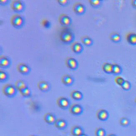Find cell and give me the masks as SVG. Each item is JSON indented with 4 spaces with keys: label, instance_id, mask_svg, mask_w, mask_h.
<instances>
[{
    "label": "cell",
    "instance_id": "1",
    "mask_svg": "<svg viewBox=\"0 0 136 136\" xmlns=\"http://www.w3.org/2000/svg\"><path fill=\"white\" fill-rule=\"evenodd\" d=\"M60 38L63 43L66 44H72L75 39L74 34L68 29H63L60 32Z\"/></svg>",
    "mask_w": 136,
    "mask_h": 136
},
{
    "label": "cell",
    "instance_id": "2",
    "mask_svg": "<svg viewBox=\"0 0 136 136\" xmlns=\"http://www.w3.org/2000/svg\"><path fill=\"white\" fill-rule=\"evenodd\" d=\"M11 24L15 28L20 29L24 25L25 19L23 16L16 13L11 16L10 19Z\"/></svg>",
    "mask_w": 136,
    "mask_h": 136
},
{
    "label": "cell",
    "instance_id": "3",
    "mask_svg": "<svg viewBox=\"0 0 136 136\" xmlns=\"http://www.w3.org/2000/svg\"><path fill=\"white\" fill-rule=\"evenodd\" d=\"M2 91L5 96L9 98H13L16 95L18 90L15 85L7 83L3 86Z\"/></svg>",
    "mask_w": 136,
    "mask_h": 136
},
{
    "label": "cell",
    "instance_id": "4",
    "mask_svg": "<svg viewBox=\"0 0 136 136\" xmlns=\"http://www.w3.org/2000/svg\"><path fill=\"white\" fill-rule=\"evenodd\" d=\"M10 7L16 13L23 12L25 9L24 2L21 0H13L10 3Z\"/></svg>",
    "mask_w": 136,
    "mask_h": 136
},
{
    "label": "cell",
    "instance_id": "5",
    "mask_svg": "<svg viewBox=\"0 0 136 136\" xmlns=\"http://www.w3.org/2000/svg\"><path fill=\"white\" fill-rule=\"evenodd\" d=\"M57 106L62 109L66 110L69 109L71 106V103L69 99L65 97H60L56 101Z\"/></svg>",
    "mask_w": 136,
    "mask_h": 136
},
{
    "label": "cell",
    "instance_id": "6",
    "mask_svg": "<svg viewBox=\"0 0 136 136\" xmlns=\"http://www.w3.org/2000/svg\"><path fill=\"white\" fill-rule=\"evenodd\" d=\"M72 9L74 12L78 15H82L86 12V7L83 4L80 2H75L73 4Z\"/></svg>",
    "mask_w": 136,
    "mask_h": 136
},
{
    "label": "cell",
    "instance_id": "7",
    "mask_svg": "<svg viewBox=\"0 0 136 136\" xmlns=\"http://www.w3.org/2000/svg\"><path fill=\"white\" fill-rule=\"evenodd\" d=\"M65 64L68 68L72 70H75L78 67V62L72 57L68 56L65 60Z\"/></svg>",
    "mask_w": 136,
    "mask_h": 136
},
{
    "label": "cell",
    "instance_id": "8",
    "mask_svg": "<svg viewBox=\"0 0 136 136\" xmlns=\"http://www.w3.org/2000/svg\"><path fill=\"white\" fill-rule=\"evenodd\" d=\"M16 69L19 73L23 75H28L31 71V69L30 66L25 63H18L16 66Z\"/></svg>",
    "mask_w": 136,
    "mask_h": 136
},
{
    "label": "cell",
    "instance_id": "9",
    "mask_svg": "<svg viewBox=\"0 0 136 136\" xmlns=\"http://www.w3.org/2000/svg\"><path fill=\"white\" fill-rule=\"evenodd\" d=\"M58 21L60 24L65 27L71 25L72 22L71 18L65 13H62L58 17Z\"/></svg>",
    "mask_w": 136,
    "mask_h": 136
},
{
    "label": "cell",
    "instance_id": "10",
    "mask_svg": "<svg viewBox=\"0 0 136 136\" xmlns=\"http://www.w3.org/2000/svg\"><path fill=\"white\" fill-rule=\"evenodd\" d=\"M69 110L70 113L75 116L80 115L83 112V107L78 104H74L71 105Z\"/></svg>",
    "mask_w": 136,
    "mask_h": 136
},
{
    "label": "cell",
    "instance_id": "11",
    "mask_svg": "<svg viewBox=\"0 0 136 136\" xmlns=\"http://www.w3.org/2000/svg\"><path fill=\"white\" fill-rule=\"evenodd\" d=\"M37 87L42 92L47 93L50 90V84L46 81L41 80L38 82Z\"/></svg>",
    "mask_w": 136,
    "mask_h": 136
},
{
    "label": "cell",
    "instance_id": "12",
    "mask_svg": "<svg viewBox=\"0 0 136 136\" xmlns=\"http://www.w3.org/2000/svg\"><path fill=\"white\" fill-rule=\"evenodd\" d=\"M61 81L63 85L66 86H72L74 82V77L70 75L65 74L63 75L61 78Z\"/></svg>",
    "mask_w": 136,
    "mask_h": 136
},
{
    "label": "cell",
    "instance_id": "13",
    "mask_svg": "<svg viewBox=\"0 0 136 136\" xmlns=\"http://www.w3.org/2000/svg\"><path fill=\"white\" fill-rule=\"evenodd\" d=\"M11 64V61L9 57L4 55L0 56V67L3 69L9 68Z\"/></svg>",
    "mask_w": 136,
    "mask_h": 136
},
{
    "label": "cell",
    "instance_id": "14",
    "mask_svg": "<svg viewBox=\"0 0 136 136\" xmlns=\"http://www.w3.org/2000/svg\"><path fill=\"white\" fill-rule=\"evenodd\" d=\"M57 119L55 115L51 113H48L44 115V121L49 125H54Z\"/></svg>",
    "mask_w": 136,
    "mask_h": 136
},
{
    "label": "cell",
    "instance_id": "15",
    "mask_svg": "<svg viewBox=\"0 0 136 136\" xmlns=\"http://www.w3.org/2000/svg\"><path fill=\"white\" fill-rule=\"evenodd\" d=\"M71 48L72 51L76 54H80L83 50V46L78 42H73L71 45Z\"/></svg>",
    "mask_w": 136,
    "mask_h": 136
},
{
    "label": "cell",
    "instance_id": "16",
    "mask_svg": "<svg viewBox=\"0 0 136 136\" xmlns=\"http://www.w3.org/2000/svg\"><path fill=\"white\" fill-rule=\"evenodd\" d=\"M109 116V115L108 111L103 109L99 110L97 112V117L99 120L102 121H105L107 120Z\"/></svg>",
    "mask_w": 136,
    "mask_h": 136
},
{
    "label": "cell",
    "instance_id": "17",
    "mask_svg": "<svg viewBox=\"0 0 136 136\" xmlns=\"http://www.w3.org/2000/svg\"><path fill=\"white\" fill-rule=\"evenodd\" d=\"M54 125L57 129L63 130L67 128L68 126V122L65 119H58L56 121Z\"/></svg>",
    "mask_w": 136,
    "mask_h": 136
},
{
    "label": "cell",
    "instance_id": "18",
    "mask_svg": "<svg viewBox=\"0 0 136 136\" xmlns=\"http://www.w3.org/2000/svg\"><path fill=\"white\" fill-rule=\"evenodd\" d=\"M127 42L130 44L136 45V33L134 32H130L126 36Z\"/></svg>",
    "mask_w": 136,
    "mask_h": 136
},
{
    "label": "cell",
    "instance_id": "19",
    "mask_svg": "<svg viewBox=\"0 0 136 136\" xmlns=\"http://www.w3.org/2000/svg\"><path fill=\"white\" fill-rule=\"evenodd\" d=\"M71 133L73 136H79L84 133V130L81 126L75 125L72 128Z\"/></svg>",
    "mask_w": 136,
    "mask_h": 136
},
{
    "label": "cell",
    "instance_id": "20",
    "mask_svg": "<svg viewBox=\"0 0 136 136\" xmlns=\"http://www.w3.org/2000/svg\"><path fill=\"white\" fill-rule=\"evenodd\" d=\"M109 37V39L114 43H119L121 40V36L118 32H112L110 34Z\"/></svg>",
    "mask_w": 136,
    "mask_h": 136
},
{
    "label": "cell",
    "instance_id": "21",
    "mask_svg": "<svg viewBox=\"0 0 136 136\" xmlns=\"http://www.w3.org/2000/svg\"><path fill=\"white\" fill-rule=\"evenodd\" d=\"M70 96L75 101H81L83 98V93L78 90H73L70 93Z\"/></svg>",
    "mask_w": 136,
    "mask_h": 136
},
{
    "label": "cell",
    "instance_id": "22",
    "mask_svg": "<svg viewBox=\"0 0 136 136\" xmlns=\"http://www.w3.org/2000/svg\"><path fill=\"white\" fill-rule=\"evenodd\" d=\"M81 40L82 43L86 46H91L93 44V41L92 39L87 35L81 36Z\"/></svg>",
    "mask_w": 136,
    "mask_h": 136
},
{
    "label": "cell",
    "instance_id": "23",
    "mask_svg": "<svg viewBox=\"0 0 136 136\" xmlns=\"http://www.w3.org/2000/svg\"><path fill=\"white\" fill-rule=\"evenodd\" d=\"M113 64L109 63H104L102 66V69L103 72L107 74H113Z\"/></svg>",
    "mask_w": 136,
    "mask_h": 136
},
{
    "label": "cell",
    "instance_id": "24",
    "mask_svg": "<svg viewBox=\"0 0 136 136\" xmlns=\"http://www.w3.org/2000/svg\"><path fill=\"white\" fill-rule=\"evenodd\" d=\"M15 86L17 90L19 92L25 87H28L27 83L24 81L22 80L16 81L15 83Z\"/></svg>",
    "mask_w": 136,
    "mask_h": 136
},
{
    "label": "cell",
    "instance_id": "25",
    "mask_svg": "<svg viewBox=\"0 0 136 136\" xmlns=\"http://www.w3.org/2000/svg\"><path fill=\"white\" fill-rule=\"evenodd\" d=\"M88 2L91 6L95 9L101 7L103 4V1L101 0H89Z\"/></svg>",
    "mask_w": 136,
    "mask_h": 136
},
{
    "label": "cell",
    "instance_id": "26",
    "mask_svg": "<svg viewBox=\"0 0 136 136\" xmlns=\"http://www.w3.org/2000/svg\"><path fill=\"white\" fill-rule=\"evenodd\" d=\"M9 79V75L7 72L4 70H0V82L5 83Z\"/></svg>",
    "mask_w": 136,
    "mask_h": 136
},
{
    "label": "cell",
    "instance_id": "27",
    "mask_svg": "<svg viewBox=\"0 0 136 136\" xmlns=\"http://www.w3.org/2000/svg\"><path fill=\"white\" fill-rule=\"evenodd\" d=\"M19 92L21 93L22 96L24 98H30L31 96V94H32L31 91L28 87L22 89Z\"/></svg>",
    "mask_w": 136,
    "mask_h": 136
},
{
    "label": "cell",
    "instance_id": "28",
    "mask_svg": "<svg viewBox=\"0 0 136 136\" xmlns=\"http://www.w3.org/2000/svg\"><path fill=\"white\" fill-rule=\"evenodd\" d=\"M122 71V68L120 65L116 63L113 64V74L115 75H118L120 74Z\"/></svg>",
    "mask_w": 136,
    "mask_h": 136
},
{
    "label": "cell",
    "instance_id": "29",
    "mask_svg": "<svg viewBox=\"0 0 136 136\" xmlns=\"http://www.w3.org/2000/svg\"><path fill=\"white\" fill-rule=\"evenodd\" d=\"M41 24L43 27L46 29L50 28L51 26L50 22L46 18H43L42 20Z\"/></svg>",
    "mask_w": 136,
    "mask_h": 136
},
{
    "label": "cell",
    "instance_id": "30",
    "mask_svg": "<svg viewBox=\"0 0 136 136\" xmlns=\"http://www.w3.org/2000/svg\"><path fill=\"white\" fill-rule=\"evenodd\" d=\"M120 125L122 127H127L129 126L130 124V120L126 117H122L120 119Z\"/></svg>",
    "mask_w": 136,
    "mask_h": 136
},
{
    "label": "cell",
    "instance_id": "31",
    "mask_svg": "<svg viewBox=\"0 0 136 136\" xmlns=\"http://www.w3.org/2000/svg\"><path fill=\"white\" fill-rule=\"evenodd\" d=\"M123 90L127 91L130 90L131 87V84L129 81L127 80H125L124 81L122 85L121 86Z\"/></svg>",
    "mask_w": 136,
    "mask_h": 136
},
{
    "label": "cell",
    "instance_id": "32",
    "mask_svg": "<svg viewBox=\"0 0 136 136\" xmlns=\"http://www.w3.org/2000/svg\"><path fill=\"white\" fill-rule=\"evenodd\" d=\"M96 136H106V132L105 130L102 128H97L95 131Z\"/></svg>",
    "mask_w": 136,
    "mask_h": 136
},
{
    "label": "cell",
    "instance_id": "33",
    "mask_svg": "<svg viewBox=\"0 0 136 136\" xmlns=\"http://www.w3.org/2000/svg\"><path fill=\"white\" fill-rule=\"evenodd\" d=\"M125 80L123 77H121V76H116L115 79V83L121 87L123 84L124 81H125Z\"/></svg>",
    "mask_w": 136,
    "mask_h": 136
},
{
    "label": "cell",
    "instance_id": "34",
    "mask_svg": "<svg viewBox=\"0 0 136 136\" xmlns=\"http://www.w3.org/2000/svg\"><path fill=\"white\" fill-rule=\"evenodd\" d=\"M56 1L59 4L63 7L68 5L69 2L68 0H57Z\"/></svg>",
    "mask_w": 136,
    "mask_h": 136
},
{
    "label": "cell",
    "instance_id": "35",
    "mask_svg": "<svg viewBox=\"0 0 136 136\" xmlns=\"http://www.w3.org/2000/svg\"><path fill=\"white\" fill-rule=\"evenodd\" d=\"M9 3V0H1L0 1V5L1 6H5L7 5Z\"/></svg>",
    "mask_w": 136,
    "mask_h": 136
},
{
    "label": "cell",
    "instance_id": "36",
    "mask_svg": "<svg viewBox=\"0 0 136 136\" xmlns=\"http://www.w3.org/2000/svg\"><path fill=\"white\" fill-rule=\"evenodd\" d=\"M131 5L134 8L136 9V0H132L131 1Z\"/></svg>",
    "mask_w": 136,
    "mask_h": 136
},
{
    "label": "cell",
    "instance_id": "37",
    "mask_svg": "<svg viewBox=\"0 0 136 136\" xmlns=\"http://www.w3.org/2000/svg\"><path fill=\"white\" fill-rule=\"evenodd\" d=\"M106 136H116V135L115 134H108Z\"/></svg>",
    "mask_w": 136,
    "mask_h": 136
},
{
    "label": "cell",
    "instance_id": "38",
    "mask_svg": "<svg viewBox=\"0 0 136 136\" xmlns=\"http://www.w3.org/2000/svg\"><path fill=\"white\" fill-rule=\"evenodd\" d=\"M79 136H88V135H87V134H86L84 133H83L82 134H81Z\"/></svg>",
    "mask_w": 136,
    "mask_h": 136
},
{
    "label": "cell",
    "instance_id": "39",
    "mask_svg": "<svg viewBox=\"0 0 136 136\" xmlns=\"http://www.w3.org/2000/svg\"><path fill=\"white\" fill-rule=\"evenodd\" d=\"M28 136H37V135H34V134H32V135H29Z\"/></svg>",
    "mask_w": 136,
    "mask_h": 136
},
{
    "label": "cell",
    "instance_id": "40",
    "mask_svg": "<svg viewBox=\"0 0 136 136\" xmlns=\"http://www.w3.org/2000/svg\"><path fill=\"white\" fill-rule=\"evenodd\" d=\"M135 103H136V98H135Z\"/></svg>",
    "mask_w": 136,
    "mask_h": 136
}]
</instances>
